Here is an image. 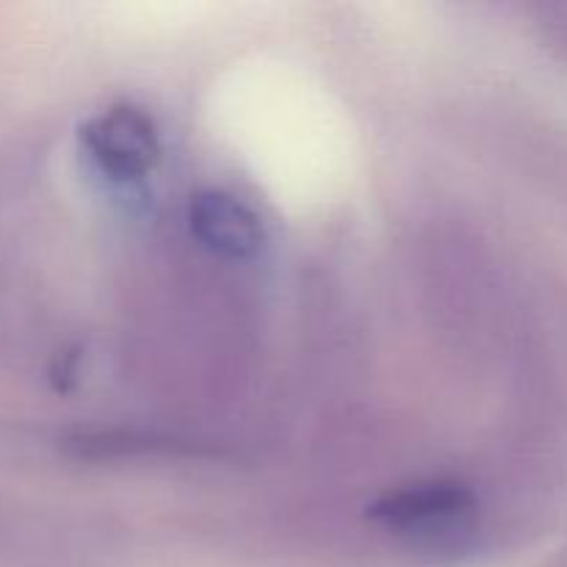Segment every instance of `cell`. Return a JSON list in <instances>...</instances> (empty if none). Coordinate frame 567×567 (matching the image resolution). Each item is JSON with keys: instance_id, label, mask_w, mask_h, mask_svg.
Instances as JSON below:
<instances>
[{"instance_id": "obj_1", "label": "cell", "mask_w": 567, "mask_h": 567, "mask_svg": "<svg viewBox=\"0 0 567 567\" xmlns=\"http://www.w3.org/2000/svg\"><path fill=\"white\" fill-rule=\"evenodd\" d=\"M474 493L457 482H424L385 493L371 507V518L415 543H454L474 518Z\"/></svg>"}, {"instance_id": "obj_2", "label": "cell", "mask_w": 567, "mask_h": 567, "mask_svg": "<svg viewBox=\"0 0 567 567\" xmlns=\"http://www.w3.org/2000/svg\"><path fill=\"white\" fill-rule=\"evenodd\" d=\"M81 147L94 169L114 183H136L158 164L153 120L136 109H111L81 131Z\"/></svg>"}, {"instance_id": "obj_3", "label": "cell", "mask_w": 567, "mask_h": 567, "mask_svg": "<svg viewBox=\"0 0 567 567\" xmlns=\"http://www.w3.org/2000/svg\"><path fill=\"white\" fill-rule=\"evenodd\" d=\"M194 238L225 258H252L266 244V227L249 205L225 192L197 194L188 208Z\"/></svg>"}]
</instances>
